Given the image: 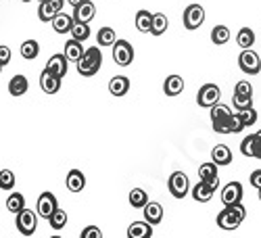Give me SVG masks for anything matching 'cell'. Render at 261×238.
Listing matches in <instances>:
<instances>
[{"instance_id":"cell-1","label":"cell","mask_w":261,"mask_h":238,"mask_svg":"<svg viewBox=\"0 0 261 238\" xmlns=\"http://www.w3.org/2000/svg\"><path fill=\"white\" fill-rule=\"evenodd\" d=\"M245 215H247V209L243 207V203H236V205H226L220 213H217V226L222 230H236L245 222Z\"/></svg>"},{"instance_id":"cell-2","label":"cell","mask_w":261,"mask_h":238,"mask_svg":"<svg viewBox=\"0 0 261 238\" xmlns=\"http://www.w3.org/2000/svg\"><path fill=\"white\" fill-rule=\"evenodd\" d=\"M102 65V52L98 46H92V48H86L84 57L77 61V73L84 75V77H92L98 73Z\"/></svg>"},{"instance_id":"cell-3","label":"cell","mask_w":261,"mask_h":238,"mask_svg":"<svg viewBox=\"0 0 261 238\" xmlns=\"http://www.w3.org/2000/svg\"><path fill=\"white\" fill-rule=\"evenodd\" d=\"M230 119H232V113L226 104L217 102L215 107H211V123H213V129L217 134H232Z\"/></svg>"},{"instance_id":"cell-4","label":"cell","mask_w":261,"mask_h":238,"mask_svg":"<svg viewBox=\"0 0 261 238\" xmlns=\"http://www.w3.org/2000/svg\"><path fill=\"white\" fill-rule=\"evenodd\" d=\"M38 211H32V209H23V211H19L17 213V218H15V226H17V230L23 234V236H32L34 232H36V228H38Z\"/></svg>"},{"instance_id":"cell-5","label":"cell","mask_w":261,"mask_h":238,"mask_svg":"<svg viewBox=\"0 0 261 238\" xmlns=\"http://www.w3.org/2000/svg\"><path fill=\"white\" fill-rule=\"evenodd\" d=\"M220 98H222V90H220V86H215V84L201 86L199 94H197L199 107H205V109H211V107H215L217 102H220Z\"/></svg>"},{"instance_id":"cell-6","label":"cell","mask_w":261,"mask_h":238,"mask_svg":"<svg viewBox=\"0 0 261 238\" xmlns=\"http://www.w3.org/2000/svg\"><path fill=\"white\" fill-rule=\"evenodd\" d=\"M184 28L186 30H199L205 23V9L201 5H188L182 15Z\"/></svg>"},{"instance_id":"cell-7","label":"cell","mask_w":261,"mask_h":238,"mask_svg":"<svg viewBox=\"0 0 261 238\" xmlns=\"http://www.w3.org/2000/svg\"><path fill=\"white\" fill-rule=\"evenodd\" d=\"M113 61L119 67H127L134 61V46L127 40H117L113 44Z\"/></svg>"},{"instance_id":"cell-8","label":"cell","mask_w":261,"mask_h":238,"mask_svg":"<svg viewBox=\"0 0 261 238\" xmlns=\"http://www.w3.org/2000/svg\"><path fill=\"white\" fill-rule=\"evenodd\" d=\"M238 67H241V71L249 73V75H257L261 71V59L255 50L247 48L241 52V57H238Z\"/></svg>"},{"instance_id":"cell-9","label":"cell","mask_w":261,"mask_h":238,"mask_svg":"<svg viewBox=\"0 0 261 238\" xmlns=\"http://www.w3.org/2000/svg\"><path fill=\"white\" fill-rule=\"evenodd\" d=\"M169 192H171V197H176V199H184L188 190H190V182H188V176L182 174V171H173V174L169 176Z\"/></svg>"},{"instance_id":"cell-10","label":"cell","mask_w":261,"mask_h":238,"mask_svg":"<svg viewBox=\"0 0 261 238\" xmlns=\"http://www.w3.org/2000/svg\"><path fill=\"white\" fill-rule=\"evenodd\" d=\"M65 7V0H42L40 3V9H38V17L40 21H44V23H48V21L55 19V15H59Z\"/></svg>"},{"instance_id":"cell-11","label":"cell","mask_w":261,"mask_h":238,"mask_svg":"<svg viewBox=\"0 0 261 238\" xmlns=\"http://www.w3.org/2000/svg\"><path fill=\"white\" fill-rule=\"evenodd\" d=\"M59 209V203H57V197L53 192H42L40 199H38V215L44 220H50V215Z\"/></svg>"},{"instance_id":"cell-12","label":"cell","mask_w":261,"mask_h":238,"mask_svg":"<svg viewBox=\"0 0 261 238\" xmlns=\"http://www.w3.org/2000/svg\"><path fill=\"white\" fill-rule=\"evenodd\" d=\"M61 80L63 77H59L53 71L44 69L40 73V88H42V92H44V94H57L61 90Z\"/></svg>"},{"instance_id":"cell-13","label":"cell","mask_w":261,"mask_h":238,"mask_svg":"<svg viewBox=\"0 0 261 238\" xmlns=\"http://www.w3.org/2000/svg\"><path fill=\"white\" fill-rule=\"evenodd\" d=\"M222 201L224 205H236L243 201V184L241 182H230L222 190Z\"/></svg>"},{"instance_id":"cell-14","label":"cell","mask_w":261,"mask_h":238,"mask_svg":"<svg viewBox=\"0 0 261 238\" xmlns=\"http://www.w3.org/2000/svg\"><path fill=\"white\" fill-rule=\"evenodd\" d=\"M94 15H96V7H94V3H90V0H84L82 5L73 7V19L80 21V23H90L94 19Z\"/></svg>"},{"instance_id":"cell-15","label":"cell","mask_w":261,"mask_h":238,"mask_svg":"<svg viewBox=\"0 0 261 238\" xmlns=\"http://www.w3.org/2000/svg\"><path fill=\"white\" fill-rule=\"evenodd\" d=\"M67 63H69V59H67V57L61 55V52H57V55H53V57L48 59L46 69H48V71H53V73H55V75H59V77H65V75H67Z\"/></svg>"},{"instance_id":"cell-16","label":"cell","mask_w":261,"mask_h":238,"mask_svg":"<svg viewBox=\"0 0 261 238\" xmlns=\"http://www.w3.org/2000/svg\"><path fill=\"white\" fill-rule=\"evenodd\" d=\"M53 23V30L57 32V34H71V28H73V23H75V19H73V15H67V13H59V15H55V19L50 21Z\"/></svg>"},{"instance_id":"cell-17","label":"cell","mask_w":261,"mask_h":238,"mask_svg":"<svg viewBox=\"0 0 261 238\" xmlns=\"http://www.w3.org/2000/svg\"><path fill=\"white\" fill-rule=\"evenodd\" d=\"M142 215H144V220L150 224V226H157L163 222V207L159 203H146V207L142 209Z\"/></svg>"},{"instance_id":"cell-18","label":"cell","mask_w":261,"mask_h":238,"mask_svg":"<svg viewBox=\"0 0 261 238\" xmlns=\"http://www.w3.org/2000/svg\"><path fill=\"white\" fill-rule=\"evenodd\" d=\"M153 236V226L146 220L142 222H132L127 228V238H150Z\"/></svg>"},{"instance_id":"cell-19","label":"cell","mask_w":261,"mask_h":238,"mask_svg":"<svg viewBox=\"0 0 261 238\" xmlns=\"http://www.w3.org/2000/svg\"><path fill=\"white\" fill-rule=\"evenodd\" d=\"M28 88H30V82H28L25 75H21V73L13 75L11 82H9V94L11 96H23L28 92Z\"/></svg>"},{"instance_id":"cell-20","label":"cell","mask_w":261,"mask_h":238,"mask_svg":"<svg viewBox=\"0 0 261 238\" xmlns=\"http://www.w3.org/2000/svg\"><path fill=\"white\" fill-rule=\"evenodd\" d=\"M109 92L113 96H125L129 92V80L125 75H115L111 82H109Z\"/></svg>"},{"instance_id":"cell-21","label":"cell","mask_w":261,"mask_h":238,"mask_svg":"<svg viewBox=\"0 0 261 238\" xmlns=\"http://www.w3.org/2000/svg\"><path fill=\"white\" fill-rule=\"evenodd\" d=\"M182 90H184V80H182L180 75H169V77H165V82H163V92H165L167 96H178V94H182Z\"/></svg>"},{"instance_id":"cell-22","label":"cell","mask_w":261,"mask_h":238,"mask_svg":"<svg viewBox=\"0 0 261 238\" xmlns=\"http://www.w3.org/2000/svg\"><path fill=\"white\" fill-rule=\"evenodd\" d=\"M211 159L217 165H230L232 163V150L226 144H215L211 150Z\"/></svg>"},{"instance_id":"cell-23","label":"cell","mask_w":261,"mask_h":238,"mask_svg":"<svg viewBox=\"0 0 261 238\" xmlns=\"http://www.w3.org/2000/svg\"><path fill=\"white\" fill-rule=\"evenodd\" d=\"M67 190L69 192H82L86 188V176L82 174L80 169H71L69 174H67Z\"/></svg>"},{"instance_id":"cell-24","label":"cell","mask_w":261,"mask_h":238,"mask_svg":"<svg viewBox=\"0 0 261 238\" xmlns=\"http://www.w3.org/2000/svg\"><path fill=\"white\" fill-rule=\"evenodd\" d=\"M213 192H215V188H211L207 182L201 180L197 186L192 188V199L197 201V203H207V201L213 199Z\"/></svg>"},{"instance_id":"cell-25","label":"cell","mask_w":261,"mask_h":238,"mask_svg":"<svg viewBox=\"0 0 261 238\" xmlns=\"http://www.w3.org/2000/svg\"><path fill=\"white\" fill-rule=\"evenodd\" d=\"M84 52H86V48L82 46V42L80 40H69L67 44H65V57H67L69 61H73V63H77L82 57H84Z\"/></svg>"},{"instance_id":"cell-26","label":"cell","mask_w":261,"mask_h":238,"mask_svg":"<svg viewBox=\"0 0 261 238\" xmlns=\"http://www.w3.org/2000/svg\"><path fill=\"white\" fill-rule=\"evenodd\" d=\"M153 15L155 13H148V11H138L136 13V19H134V23H136V30L142 32V34H150V25H153Z\"/></svg>"},{"instance_id":"cell-27","label":"cell","mask_w":261,"mask_h":238,"mask_svg":"<svg viewBox=\"0 0 261 238\" xmlns=\"http://www.w3.org/2000/svg\"><path fill=\"white\" fill-rule=\"evenodd\" d=\"M7 209L13 215H17L19 211H23L25 209V197L21 192H11L9 197H7Z\"/></svg>"},{"instance_id":"cell-28","label":"cell","mask_w":261,"mask_h":238,"mask_svg":"<svg viewBox=\"0 0 261 238\" xmlns=\"http://www.w3.org/2000/svg\"><path fill=\"white\" fill-rule=\"evenodd\" d=\"M236 44L241 46L243 50L253 48V44H255V32H253L251 28H243L241 32L236 34Z\"/></svg>"},{"instance_id":"cell-29","label":"cell","mask_w":261,"mask_h":238,"mask_svg":"<svg viewBox=\"0 0 261 238\" xmlns=\"http://www.w3.org/2000/svg\"><path fill=\"white\" fill-rule=\"evenodd\" d=\"M127 201H129V205L136 207V209H144L146 203H148V194H146V190H142V188H132V190H129Z\"/></svg>"},{"instance_id":"cell-30","label":"cell","mask_w":261,"mask_h":238,"mask_svg":"<svg viewBox=\"0 0 261 238\" xmlns=\"http://www.w3.org/2000/svg\"><path fill=\"white\" fill-rule=\"evenodd\" d=\"M19 52H21V57H23V59L34 61V59L40 55V44H38V40H25L23 44H21Z\"/></svg>"},{"instance_id":"cell-31","label":"cell","mask_w":261,"mask_h":238,"mask_svg":"<svg viewBox=\"0 0 261 238\" xmlns=\"http://www.w3.org/2000/svg\"><path fill=\"white\" fill-rule=\"evenodd\" d=\"M167 25H169L167 17L163 13H155L153 15V25H150V34H153V36H163Z\"/></svg>"},{"instance_id":"cell-32","label":"cell","mask_w":261,"mask_h":238,"mask_svg":"<svg viewBox=\"0 0 261 238\" xmlns=\"http://www.w3.org/2000/svg\"><path fill=\"white\" fill-rule=\"evenodd\" d=\"M96 40H98V46H113L117 38H115V30L111 28H100L98 34H96Z\"/></svg>"},{"instance_id":"cell-33","label":"cell","mask_w":261,"mask_h":238,"mask_svg":"<svg viewBox=\"0 0 261 238\" xmlns=\"http://www.w3.org/2000/svg\"><path fill=\"white\" fill-rule=\"evenodd\" d=\"M228 40H230V30L226 25H215L211 30V42H213V44L222 46V44H226Z\"/></svg>"},{"instance_id":"cell-34","label":"cell","mask_w":261,"mask_h":238,"mask_svg":"<svg viewBox=\"0 0 261 238\" xmlns=\"http://www.w3.org/2000/svg\"><path fill=\"white\" fill-rule=\"evenodd\" d=\"M71 38H73V40H80V42H86V40L90 38V25L75 21L73 28H71Z\"/></svg>"},{"instance_id":"cell-35","label":"cell","mask_w":261,"mask_h":238,"mask_svg":"<svg viewBox=\"0 0 261 238\" xmlns=\"http://www.w3.org/2000/svg\"><path fill=\"white\" fill-rule=\"evenodd\" d=\"M48 224H50V228L53 230H63L65 228V224H67V213H65V209H57L53 215H50V220H48Z\"/></svg>"},{"instance_id":"cell-36","label":"cell","mask_w":261,"mask_h":238,"mask_svg":"<svg viewBox=\"0 0 261 238\" xmlns=\"http://www.w3.org/2000/svg\"><path fill=\"white\" fill-rule=\"evenodd\" d=\"M199 176H201V180L203 182H211V180H215L217 178V163H203L201 167H199Z\"/></svg>"},{"instance_id":"cell-37","label":"cell","mask_w":261,"mask_h":238,"mask_svg":"<svg viewBox=\"0 0 261 238\" xmlns=\"http://www.w3.org/2000/svg\"><path fill=\"white\" fill-rule=\"evenodd\" d=\"M0 188L13 190L15 188V174L11 169H0Z\"/></svg>"},{"instance_id":"cell-38","label":"cell","mask_w":261,"mask_h":238,"mask_svg":"<svg viewBox=\"0 0 261 238\" xmlns=\"http://www.w3.org/2000/svg\"><path fill=\"white\" fill-rule=\"evenodd\" d=\"M241 153L245 157H255V134L247 136L243 142H241Z\"/></svg>"},{"instance_id":"cell-39","label":"cell","mask_w":261,"mask_h":238,"mask_svg":"<svg viewBox=\"0 0 261 238\" xmlns=\"http://www.w3.org/2000/svg\"><path fill=\"white\" fill-rule=\"evenodd\" d=\"M232 104L236 107V111H245V109H251L253 107V96H238L234 94V100Z\"/></svg>"},{"instance_id":"cell-40","label":"cell","mask_w":261,"mask_h":238,"mask_svg":"<svg viewBox=\"0 0 261 238\" xmlns=\"http://www.w3.org/2000/svg\"><path fill=\"white\" fill-rule=\"evenodd\" d=\"M238 115H241V119H243V123H245V127H249V125H255V121H257V111L253 109H245V111H238Z\"/></svg>"},{"instance_id":"cell-41","label":"cell","mask_w":261,"mask_h":238,"mask_svg":"<svg viewBox=\"0 0 261 238\" xmlns=\"http://www.w3.org/2000/svg\"><path fill=\"white\" fill-rule=\"evenodd\" d=\"M234 94H238V96H253V86L249 82H238L236 88H234Z\"/></svg>"},{"instance_id":"cell-42","label":"cell","mask_w":261,"mask_h":238,"mask_svg":"<svg viewBox=\"0 0 261 238\" xmlns=\"http://www.w3.org/2000/svg\"><path fill=\"white\" fill-rule=\"evenodd\" d=\"M80 238H102V232L98 226H86L80 234Z\"/></svg>"},{"instance_id":"cell-43","label":"cell","mask_w":261,"mask_h":238,"mask_svg":"<svg viewBox=\"0 0 261 238\" xmlns=\"http://www.w3.org/2000/svg\"><path fill=\"white\" fill-rule=\"evenodd\" d=\"M230 129H232V134H238V132H243L245 129V123H243V119H241V115H232V119H230Z\"/></svg>"},{"instance_id":"cell-44","label":"cell","mask_w":261,"mask_h":238,"mask_svg":"<svg viewBox=\"0 0 261 238\" xmlns=\"http://www.w3.org/2000/svg\"><path fill=\"white\" fill-rule=\"evenodd\" d=\"M0 63L3 65L11 63V48L9 46H0Z\"/></svg>"},{"instance_id":"cell-45","label":"cell","mask_w":261,"mask_h":238,"mask_svg":"<svg viewBox=\"0 0 261 238\" xmlns=\"http://www.w3.org/2000/svg\"><path fill=\"white\" fill-rule=\"evenodd\" d=\"M251 186H255L257 190L261 188V169H255L251 174Z\"/></svg>"},{"instance_id":"cell-46","label":"cell","mask_w":261,"mask_h":238,"mask_svg":"<svg viewBox=\"0 0 261 238\" xmlns=\"http://www.w3.org/2000/svg\"><path fill=\"white\" fill-rule=\"evenodd\" d=\"M255 157L261 161V129L255 134Z\"/></svg>"},{"instance_id":"cell-47","label":"cell","mask_w":261,"mask_h":238,"mask_svg":"<svg viewBox=\"0 0 261 238\" xmlns=\"http://www.w3.org/2000/svg\"><path fill=\"white\" fill-rule=\"evenodd\" d=\"M67 3H69L71 7H77V5H82V3H84V0H67Z\"/></svg>"},{"instance_id":"cell-48","label":"cell","mask_w":261,"mask_h":238,"mask_svg":"<svg viewBox=\"0 0 261 238\" xmlns=\"http://www.w3.org/2000/svg\"><path fill=\"white\" fill-rule=\"evenodd\" d=\"M50 238H63V236H59V234H55V236H50Z\"/></svg>"},{"instance_id":"cell-49","label":"cell","mask_w":261,"mask_h":238,"mask_svg":"<svg viewBox=\"0 0 261 238\" xmlns=\"http://www.w3.org/2000/svg\"><path fill=\"white\" fill-rule=\"evenodd\" d=\"M3 67H5V65H3V63H0V73H3Z\"/></svg>"},{"instance_id":"cell-50","label":"cell","mask_w":261,"mask_h":238,"mask_svg":"<svg viewBox=\"0 0 261 238\" xmlns=\"http://www.w3.org/2000/svg\"><path fill=\"white\" fill-rule=\"evenodd\" d=\"M21 3H32V0H21Z\"/></svg>"},{"instance_id":"cell-51","label":"cell","mask_w":261,"mask_h":238,"mask_svg":"<svg viewBox=\"0 0 261 238\" xmlns=\"http://www.w3.org/2000/svg\"><path fill=\"white\" fill-rule=\"evenodd\" d=\"M259 201H261V188H259Z\"/></svg>"},{"instance_id":"cell-52","label":"cell","mask_w":261,"mask_h":238,"mask_svg":"<svg viewBox=\"0 0 261 238\" xmlns=\"http://www.w3.org/2000/svg\"><path fill=\"white\" fill-rule=\"evenodd\" d=\"M40 3H42V0H40Z\"/></svg>"}]
</instances>
